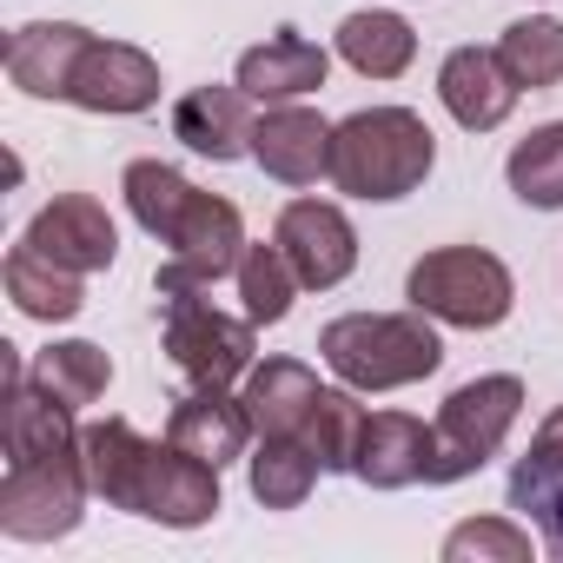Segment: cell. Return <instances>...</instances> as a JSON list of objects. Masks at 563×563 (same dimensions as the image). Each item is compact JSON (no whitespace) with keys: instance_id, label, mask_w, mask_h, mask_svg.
<instances>
[{"instance_id":"cell-25","label":"cell","mask_w":563,"mask_h":563,"mask_svg":"<svg viewBox=\"0 0 563 563\" xmlns=\"http://www.w3.org/2000/svg\"><path fill=\"white\" fill-rule=\"evenodd\" d=\"M120 192H126L133 225H140L146 239H159V245L179 232V219H186L192 199H199V186H192L179 166H166V159H133V166L120 173Z\"/></svg>"},{"instance_id":"cell-32","label":"cell","mask_w":563,"mask_h":563,"mask_svg":"<svg viewBox=\"0 0 563 563\" xmlns=\"http://www.w3.org/2000/svg\"><path fill=\"white\" fill-rule=\"evenodd\" d=\"M444 563H530L537 556V537L517 523V517H464L444 543H438Z\"/></svg>"},{"instance_id":"cell-18","label":"cell","mask_w":563,"mask_h":563,"mask_svg":"<svg viewBox=\"0 0 563 563\" xmlns=\"http://www.w3.org/2000/svg\"><path fill=\"white\" fill-rule=\"evenodd\" d=\"M166 438L173 444H186L192 457H206V464H239L245 451H252V411H245V398H232L225 385H192L179 405H173V418H166Z\"/></svg>"},{"instance_id":"cell-34","label":"cell","mask_w":563,"mask_h":563,"mask_svg":"<svg viewBox=\"0 0 563 563\" xmlns=\"http://www.w3.org/2000/svg\"><path fill=\"white\" fill-rule=\"evenodd\" d=\"M530 8H543V0H530Z\"/></svg>"},{"instance_id":"cell-6","label":"cell","mask_w":563,"mask_h":563,"mask_svg":"<svg viewBox=\"0 0 563 563\" xmlns=\"http://www.w3.org/2000/svg\"><path fill=\"white\" fill-rule=\"evenodd\" d=\"M87 497H93V484H87L80 451L41 457V464H8V477H0V537H14V543L74 537L87 517Z\"/></svg>"},{"instance_id":"cell-12","label":"cell","mask_w":563,"mask_h":563,"mask_svg":"<svg viewBox=\"0 0 563 563\" xmlns=\"http://www.w3.org/2000/svg\"><path fill=\"white\" fill-rule=\"evenodd\" d=\"M153 100H159V60L133 41H93L74 74V93H67V107L107 113V120H133Z\"/></svg>"},{"instance_id":"cell-10","label":"cell","mask_w":563,"mask_h":563,"mask_svg":"<svg viewBox=\"0 0 563 563\" xmlns=\"http://www.w3.org/2000/svg\"><path fill=\"white\" fill-rule=\"evenodd\" d=\"M332 133H339V120H325L312 100L258 107L252 166L278 186H319V179H332Z\"/></svg>"},{"instance_id":"cell-21","label":"cell","mask_w":563,"mask_h":563,"mask_svg":"<svg viewBox=\"0 0 563 563\" xmlns=\"http://www.w3.org/2000/svg\"><path fill=\"white\" fill-rule=\"evenodd\" d=\"M319 477H325V464H319V451L299 431H265L245 451V484H252V497L265 510H299Z\"/></svg>"},{"instance_id":"cell-20","label":"cell","mask_w":563,"mask_h":563,"mask_svg":"<svg viewBox=\"0 0 563 563\" xmlns=\"http://www.w3.org/2000/svg\"><path fill=\"white\" fill-rule=\"evenodd\" d=\"M358 484L372 490H411L431 477V424L411 411H372L365 444H358Z\"/></svg>"},{"instance_id":"cell-23","label":"cell","mask_w":563,"mask_h":563,"mask_svg":"<svg viewBox=\"0 0 563 563\" xmlns=\"http://www.w3.org/2000/svg\"><path fill=\"white\" fill-rule=\"evenodd\" d=\"M146 451H153V438H140L126 418H93V424H80V464H87V484H93V497H107L113 510H133V490H140Z\"/></svg>"},{"instance_id":"cell-7","label":"cell","mask_w":563,"mask_h":563,"mask_svg":"<svg viewBox=\"0 0 563 563\" xmlns=\"http://www.w3.org/2000/svg\"><path fill=\"white\" fill-rule=\"evenodd\" d=\"M245 219H239V206L232 199H219V192H199L192 199V212L179 219V232L166 239V265H159V299H186V292H212L219 278H232L239 272V258H245Z\"/></svg>"},{"instance_id":"cell-30","label":"cell","mask_w":563,"mask_h":563,"mask_svg":"<svg viewBox=\"0 0 563 563\" xmlns=\"http://www.w3.org/2000/svg\"><path fill=\"white\" fill-rule=\"evenodd\" d=\"M239 299H245V319L252 325H278L292 312V299L306 292L299 286V272H292V258L278 252V239L272 245H245V258H239Z\"/></svg>"},{"instance_id":"cell-1","label":"cell","mask_w":563,"mask_h":563,"mask_svg":"<svg viewBox=\"0 0 563 563\" xmlns=\"http://www.w3.org/2000/svg\"><path fill=\"white\" fill-rule=\"evenodd\" d=\"M438 166V133L418 107H358L332 133V186L365 206L411 199Z\"/></svg>"},{"instance_id":"cell-24","label":"cell","mask_w":563,"mask_h":563,"mask_svg":"<svg viewBox=\"0 0 563 563\" xmlns=\"http://www.w3.org/2000/svg\"><path fill=\"white\" fill-rule=\"evenodd\" d=\"M319 391H325V385H319V372H312L306 358H265V365L245 372V391H239V398H245V411H252V431L265 438V431H299Z\"/></svg>"},{"instance_id":"cell-27","label":"cell","mask_w":563,"mask_h":563,"mask_svg":"<svg viewBox=\"0 0 563 563\" xmlns=\"http://www.w3.org/2000/svg\"><path fill=\"white\" fill-rule=\"evenodd\" d=\"M365 391H352V385H325L319 398H312V411H306V424H299V438L319 451V464L325 471H358V444H365V405H358Z\"/></svg>"},{"instance_id":"cell-31","label":"cell","mask_w":563,"mask_h":563,"mask_svg":"<svg viewBox=\"0 0 563 563\" xmlns=\"http://www.w3.org/2000/svg\"><path fill=\"white\" fill-rule=\"evenodd\" d=\"M556 484H563V405L530 431L523 457L510 464V510L537 517V510L550 504V490H556Z\"/></svg>"},{"instance_id":"cell-13","label":"cell","mask_w":563,"mask_h":563,"mask_svg":"<svg viewBox=\"0 0 563 563\" xmlns=\"http://www.w3.org/2000/svg\"><path fill=\"white\" fill-rule=\"evenodd\" d=\"M21 239H34L47 258H60L67 272H107L113 258H120V225H113V212L93 199V192H54L34 219H27V232Z\"/></svg>"},{"instance_id":"cell-22","label":"cell","mask_w":563,"mask_h":563,"mask_svg":"<svg viewBox=\"0 0 563 563\" xmlns=\"http://www.w3.org/2000/svg\"><path fill=\"white\" fill-rule=\"evenodd\" d=\"M332 47H339V60H345L352 74H365V80H405L411 60H418V34H411V21L391 14V8H358V14H345L339 34H332Z\"/></svg>"},{"instance_id":"cell-26","label":"cell","mask_w":563,"mask_h":563,"mask_svg":"<svg viewBox=\"0 0 563 563\" xmlns=\"http://www.w3.org/2000/svg\"><path fill=\"white\" fill-rule=\"evenodd\" d=\"M27 372H34L60 405H74V411L100 405V398H107V385H113V358H107L93 339H54L47 352H34V358H27Z\"/></svg>"},{"instance_id":"cell-11","label":"cell","mask_w":563,"mask_h":563,"mask_svg":"<svg viewBox=\"0 0 563 563\" xmlns=\"http://www.w3.org/2000/svg\"><path fill=\"white\" fill-rule=\"evenodd\" d=\"M0 444H8V464H41V457H74L80 451V424L74 405H60L27 358L8 345V411H0Z\"/></svg>"},{"instance_id":"cell-17","label":"cell","mask_w":563,"mask_h":563,"mask_svg":"<svg viewBox=\"0 0 563 563\" xmlns=\"http://www.w3.org/2000/svg\"><path fill=\"white\" fill-rule=\"evenodd\" d=\"M93 41L100 34L80 27V21H27V27L8 34V80L27 100H67Z\"/></svg>"},{"instance_id":"cell-29","label":"cell","mask_w":563,"mask_h":563,"mask_svg":"<svg viewBox=\"0 0 563 563\" xmlns=\"http://www.w3.org/2000/svg\"><path fill=\"white\" fill-rule=\"evenodd\" d=\"M504 179H510V192H517L523 206H537V212H563V120L530 126V133L510 146Z\"/></svg>"},{"instance_id":"cell-14","label":"cell","mask_w":563,"mask_h":563,"mask_svg":"<svg viewBox=\"0 0 563 563\" xmlns=\"http://www.w3.org/2000/svg\"><path fill=\"white\" fill-rule=\"evenodd\" d=\"M232 80H239V87H245L258 107L312 100V93L332 80V54H325L319 41H306L299 27H278V34H265L258 47H245V54H239Z\"/></svg>"},{"instance_id":"cell-4","label":"cell","mask_w":563,"mask_h":563,"mask_svg":"<svg viewBox=\"0 0 563 563\" xmlns=\"http://www.w3.org/2000/svg\"><path fill=\"white\" fill-rule=\"evenodd\" d=\"M523 418V378L517 372H484L471 385H457L438 418H431V477L424 484H464L477 477L517 431Z\"/></svg>"},{"instance_id":"cell-2","label":"cell","mask_w":563,"mask_h":563,"mask_svg":"<svg viewBox=\"0 0 563 563\" xmlns=\"http://www.w3.org/2000/svg\"><path fill=\"white\" fill-rule=\"evenodd\" d=\"M319 358L352 391H405L444 365V339L431 312H339L319 332Z\"/></svg>"},{"instance_id":"cell-15","label":"cell","mask_w":563,"mask_h":563,"mask_svg":"<svg viewBox=\"0 0 563 563\" xmlns=\"http://www.w3.org/2000/svg\"><path fill=\"white\" fill-rule=\"evenodd\" d=\"M438 100H444V113H451L464 133H497V126L517 113L523 87L504 74L497 47H451V54L438 60Z\"/></svg>"},{"instance_id":"cell-19","label":"cell","mask_w":563,"mask_h":563,"mask_svg":"<svg viewBox=\"0 0 563 563\" xmlns=\"http://www.w3.org/2000/svg\"><path fill=\"white\" fill-rule=\"evenodd\" d=\"M0 286H8L14 312L34 319V325H67V319H80V306H87V272H67V265L47 258L34 239H21V245L8 252V265H0Z\"/></svg>"},{"instance_id":"cell-8","label":"cell","mask_w":563,"mask_h":563,"mask_svg":"<svg viewBox=\"0 0 563 563\" xmlns=\"http://www.w3.org/2000/svg\"><path fill=\"white\" fill-rule=\"evenodd\" d=\"M272 239L292 258L306 292H332L358 272V225L345 219L339 199H286L272 219Z\"/></svg>"},{"instance_id":"cell-5","label":"cell","mask_w":563,"mask_h":563,"mask_svg":"<svg viewBox=\"0 0 563 563\" xmlns=\"http://www.w3.org/2000/svg\"><path fill=\"white\" fill-rule=\"evenodd\" d=\"M258 325L245 312H219L206 292H186V299H166V358L179 365L186 385H239L258 358Z\"/></svg>"},{"instance_id":"cell-28","label":"cell","mask_w":563,"mask_h":563,"mask_svg":"<svg viewBox=\"0 0 563 563\" xmlns=\"http://www.w3.org/2000/svg\"><path fill=\"white\" fill-rule=\"evenodd\" d=\"M497 60L523 93L563 87V21L556 14H523L497 34Z\"/></svg>"},{"instance_id":"cell-9","label":"cell","mask_w":563,"mask_h":563,"mask_svg":"<svg viewBox=\"0 0 563 563\" xmlns=\"http://www.w3.org/2000/svg\"><path fill=\"white\" fill-rule=\"evenodd\" d=\"M219 504H225L219 464H206V457H192L186 444L159 438V444L146 451V471H140V490H133V510H126V517H146V523H159V530H199V523L219 517Z\"/></svg>"},{"instance_id":"cell-16","label":"cell","mask_w":563,"mask_h":563,"mask_svg":"<svg viewBox=\"0 0 563 563\" xmlns=\"http://www.w3.org/2000/svg\"><path fill=\"white\" fill-rule=\"evenodd\" d=\"M258 100L232 80V87H186L179 100H173V140L179 146H192L199 159H212V166H225V159H252V126H258V113H252Z\"/></svg>"},{"instance_id":"cell-33","label":"cell","mask_w":563,"mask_h":563,"mask_svg":"<svg viewBox=\"0 0 563 563\" xmlns=\"http://www.w3.org/2000/svg\"><path fill=\"white\" fill-rule=\"evenodd\" d=\"M537 530H543V550L550 556H563V484L550 490V504L537 510Z\"/></svg>"},{"instance_id":"cell-3","label":"cell","mask_w":563,"mask_h":563,"mask_svg":"<svg viewBox=\"0 0 563 563\" xmlns=\"http://www.w3.org/2000/svg\"><path fill=\"white\" fill-rule=\"evenodd\" d=\"M405 299L451 332H497L517 312V278L484 245H438L411 265Z\"/></svg>"}]
</instances>
